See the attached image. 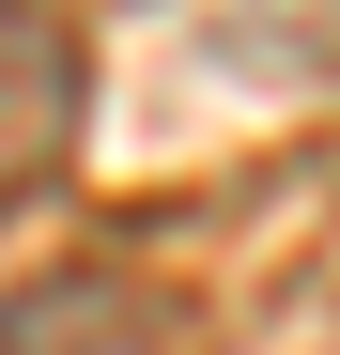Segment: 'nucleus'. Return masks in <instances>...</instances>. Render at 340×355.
<instances>
[{"label": "nucleus", "instance_id": "nucleus-1", "mask_svg": "<svg viewBox=\"0 0 340 355\" xmlns=\"http://www.w3.org/2000/svg\"><path fill=\"white\" fill-rule=\"evenodd\" d=\"M0 355H201V324H186V293H155L124 263H78V278L0 293Z\"/></svg>", "mask_w": 340, "mask_h": 355}, {"label": "nucleus", "instance_id": "nucleus-2", "mask_svg": "<svg viewBox=\"0 0 340 355\" xmlns=\"http://www.w3.org/2000/svg\"><path fill=\"white\" fill-rule=\"evenodd\" d=\"M62 155H78V46L46 0H0V216L62 186Z\"/></svg>", "mask_w": 340, "mask_h": 355}]
</instances>
